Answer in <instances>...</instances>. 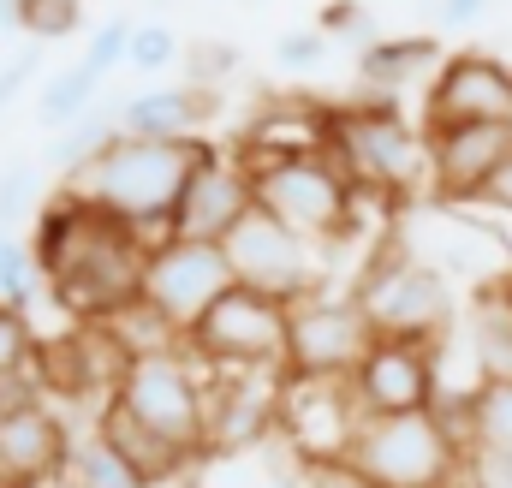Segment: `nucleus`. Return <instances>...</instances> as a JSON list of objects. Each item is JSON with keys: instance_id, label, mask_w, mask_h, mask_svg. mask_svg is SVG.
Instances as JSON below:
<instances>
[{"instance_id": "obj_39", "label": "nucleus", "mask_w": 512, "mask_h": 488, "mask_svg": "<svg viewBox=\"0 0 512 488\" xmlns=\"http://www.w3.org/2000/svg\"><path fill=\"white\" fill-rule=\"evenodd\" d=\"M483 6H489V0H441V24H447V30H465V24L483 18Z\"/></svg>"}, {"instance_id": "obj_38", "label": "nucleus", "mask_w": 512, "mask_h": 488, "mask_svg": "<svg viewBox=\"0 0 512 488\" xmlns=\"http://www.w3.org/2000/svg\"><path fill=\"white\" fill-rule=\"evenodd\" d=\"M191 72H197V78L239 72V48H227V42H203V48H191Z\"/></svg>"}, {"instance_id": "obj_11", "label": "nucleus", "mask_w": 512, "mask_h": 488, "mask_svg": "<svg viewBox=\"0 0 512 488\" xmlns=\"http://www.w3.org/2000/svg\"><path fill=\"white\" fill-rule=\"evenodd\" d=\"M441 346L447 340H399V334H376L370 352L358 358L352 399L364 417H399V411H429L441 399Z\"/></svg>"}, {"instance_id": "obj_6", "label": "nucleus", "mask_w": 512, "mask_h": 488, "mask_svg": "<svg viewBox=\"0 0 512 488\" xmlns=\"http://www.w3.org/2000/svg\"><path fill=\"white\" fill-rule=\"evenodd\" d=\"M149 244L137 227L114 221V215H90L78 250L66 256V268L48 280V298L72 316V322H108L114 310H126L131 298L143 292V262H149Z\"/></svg>"}, {"instance_id": "obj_15", "label": "nucleus", "mask_w": 512, "mask_h": 488, "mask_svg": "<svg viewBox=\"0 0 512 488\" xmlns=\"http://www.w3.org/2000/svg\"><path fill=\"white\" fill-rule=\"evenodd\" d=\"M251 203H256L251 167L239 161V149H221V143L197 137V161H191V173H185V191H179V203H173L167 233H173V239L221 244Z\"/></svg>"}, {"instance_id": "obj_3", "label": "nucleus", "mask_w": 512, "mask_h": 488, "mask_svg": "<svg viewBox=\"0 0 512 488\" xmlns=\"http://www.w3.org/2000/svg\"><path fill=\"white\" fill-rule=\"evenodd\" d=\"M245 161V155H239ZM251 167V191L256 203L292 227L298 239L310 244H346L358 227V209H364V191L346 179V167L328 155V149H310V155H274V161H245Z\"/></svg>"}, {"instance_id": "obj_25", "label": "nucleus", "mask_w": 512, "mask_h": 488, "mask_svg": "<svg viewBox=\"0 0 512 488\" xmlns=\"http://www.w3.org/2000/svg\"><path fill=\"white\" fill-rule=\"evenodd\" d=\"M471 453L512 459V381H477L471 387Z\"/></svg>"}, {"instance_id": "obj_19", "label": "nucleus", "mask_w": 512, "mask_h": 488, "mask_svg": "<svg viewBox=\"0 0 512 488\" xmlns=\"http://www.w3.org/2000/svg\"><path fill=\"white\" fill-rule=\"evenodd\" d=\"M114 108H120V137H149V143H191V137H203V125L215 114L209 90H197V84L120 96Z\"/></svg>"}, {"instance_id": "obj_18", "label": "nucleus", "mask_w": 512, "mask_h": 488, "mask_svg": "<svg viewBox=\"0 0 512 488\" xmlns=\"http://www.w3.org/2000/svg\"><path fill=\"white\" fill-rule=\"evenodd\" d=\"M72 417L54 399L0 411V488H48L66 477Z\"/></svg>"}, {"instance_id": "obj_4", "label": "nucleus", "mask_w": 512, "mask_h": 488, "mask_svg": "<svg viewBox=\"0 0 512 488\" xmlns=\"http://www.w3.org/2000/svg\"><path fill=\"white\" fill-rule=\"evenodd\" d=\"M209 387L215 369L203 364L191 346H167V352H143L126 358L114 405H126L137 423H149L161 441L185 447L191 459H203V435H209Z\"/></svg>"}, {"instance_id": "obj_34", "label": "nucleus", "mask_w": 512, "mask_h": 488, "mask_svg": "<svg viewBox=\"0 0 512 488\" xmlns=\"http://www.w3.org/2000/svg\"><path fill=\"white\" fill-rule=\"evenodd\" d=\"M322 54H328V36H322L316 24L286 30V36L274 42V66H280V72H316V66H322Z\"/></svg>"}, {"instance_id": "obj_1", "label": "nucleus", "mask_w": 512, "mask_h": 488, "mask_svg": "<svg viewBox=\"0 0 512 488\" xmlns=\"http://www.w3.org/2000/svg\"><path fill=\"white\" fill-rule=\"evenodd\" d=\"M197 161V137L191 143H149V137H114L108 149H96L84 167L66 173V191L96 203L102 215L137 227L143 239H167L173 203L185 191V173Z\"/></svg>"}, {"instance_id": "obj_31", "label": "nucleus", "mask_w": 512, "mask_h": 488, "mask_svg": "<svg viewBox=\"0 0 512 488\" xmlns=\"http://www.w3.org/2000/svg\"><path fill=\"white\" fill-rule=\"evenodd\" d=\"M36 352H42V340H36V328H30V310L0 304V375L30 369L36 364Z\"/></svg>"}, {"instance_id": "obj_20", "label": "nucleus", "mask_w": 512, "mask_h": 488, "mask_svg": "<svg viewBox=\"0 0 512 488\" xmlns=\"http://www.w3.org/2000/svg\"><path fill=\"white\" fill-rule=\"evenodd\" d=\"M96 429L114 441V453L126 459L131 471H137V483L143 488H161V483H173V477H185L197 459L185 453V447H173V441H161L149 423H137L126 405H102V417H96Z\"/></svg>"}, {"instance_id": "obj_30", "label": "nucleus", "mask_w": 512, "mask_h": 488, "mask_svg": "<svg viewBox=\"0 0 512 488\" xmlns=\"http://www.w3.org/2000/svg\"><path fill=\"white\" fill-rule=\"evenodd\" d=\"M173 60H185V48H179V30H173V24H161V18L131 24V48H126V66H131V72L155 78V72H167Z\"/></svg>"}, {"instance_id": "obj_40", "label": "nucleus", "mask_w": 512, "mask_h": 488, "mask_svg": "<svg viewBox=\"0 0 512 488\" xmlns=\"http://www.w3.org/2000/svg\"><path fill=\"white\" fill-rule=\"evenodd\" d=\"M30 84V60H12V66H0V114L12 108V96Z\"/></svg>"}, {"instance_id": "obj_22", "label": "nucleus", "mask_w": 512, "mask_h": 488, "mask_svg": "<svg viewBox=\"0 0 512 488\" xmlns=\"http://www.w3.org/2000/svg\"><path fill=\"white\" fill-rule=\"evenodd\" d=\"M471 352L483 381H512V286H489L471 304Z\"/></svg>"}, {"instance_id": "obj_37", "label": "nucleus", "mask_w": 512, "mask_h": 488, "mask_svg": "<svg viewBox=\"0 0 512 488\" xmlns=\"http://www.w3.org/2000/svg\"><path fill=\"white\" fill-rule=\"evenodd\" d=\"M465 209H489V215H507V221H512V155L489 173V185H483Z\"/></svg>"}, {"instance_id": "obj_10", "label": "nucleus", "mask_w": 512, "mask_h": 488, "mask_svg": "<svg viewBox=\"0 0 512 488\" xmlns=\"http://www.w3.org/2000/svg\"><path fill=\"white\" fill-rule=\"evenodd\" d=\"M185 346L209 369H286V304L251 286H227L185 334Z\"/></svg>"}, {"instance_id": "obj_23", "label": "nucleus", "mask_w": 512, "mask_h": 488, "mask_svg": "<svg viewBox=\"0 0 512 488\" xmlns=\"http://www.w3.org/2000/svg\"><path fill=\"white\" fill-rule=\"evenodd\" d=\"M60 483L66 488H143L137 471L114 453V441L96 429V417H90V429L72 423V453H66V477Z\"/></svg>"}, {"instance_id": "obj_36", "label": "nucleus", "mask_w": 512, "mask_h": 488, "mask_svg": "<svg viewBox=\"0 0 512 488\" xmlns=\"http://www.w3.org/2000/svg\"><path fill=\"white\" fill-rule=\"evenodd\" d=\"M298 488H376L352 459H340V465H304L298 471Z\"/></svg>"}, {"instance_id": "obj_35", "label": "nucleus", "mask_w": 512, "mask_h": 488, "mask_svg": "<svg viewBox=\"0 0 512 488\" xmlns=\"http://www.w3.org/2000/svg\"><path fill=\"white\" fill-rule=\"evenodd\" d=\"M316 30L334 42V36H358V42H376L370 36V18H364V6L358 0H328L322 6V18H316Z\"/></svg>"}, {"instance_id": "obj_5", "label": "nucleus", "mask_w": 512, "mask_h": 488, "mask_svg": "<svg viewBox=\"0 0 512 488\" xmlns=\"http://www.w3.org/2000/svg\"><path fill=\"white\" fill-rule=\"evenodd\" d=\"M352 465L376 488H459L471 483V453L453 441V429L429 411L364 417L352 441Z\"/></svg>"}, {"instance_id": "obj_12", "label": "nucleus", "mask_w": 512, "mask_h": 488, "mask_svg": "<svg viewBox=\"0 0 512 488\" xmlns=\"http://www.w3.org/2000/svg\"><path fill=\"white\" fill-rule=\"evenodd\" d=\"M227 286H239V280H233V262H227L221 244L173 239V233L149 244V262H143V298H149L179 334H191V328L203 322V310H209Z\"/></svg>"}, {"instance_id": "obj_8", "label": "nucleus", "mask_w": 512, "mask_h": 488, "mask_svg": "<svg viewBox=\"0 0 512 488\" xmlns=\"http://www.w3.org/2000/svg\"><path fill=\"white\" fill-rule=\"evenodd\" d=\"M227 262H233V280L251 286V292H268L280 304H298L310 292L328 286V244H310L298 239L292 227H280L262 203H251L233 233L221 239Z\"/></svg>"}, {"instance_id": "obj_33", "label": "nucleus", "mask_w": 512, "mask_h": 488, "mask_svg": "<svg viewBox=\"0 0 512 488\" xmlns=\"http://www.w3.org/2000/svg\"><path fill=\"white\" fill-rule=\"evenodd\" d=\"M126 48H131V18H102V24L90 30V48H84V66L108 78L114 66H126Z\"/></svg>"}, {"instance_id": "obj_21", "label": "nucleus", "mask_w": 512, "mask_h": 488, "mask_svg": "<svg viewBox=\"0 0 512 488\" xmlns=\"http://www.w3.org/2000/svg\"><path fill=\"white\" fill-rule=\"evenodd\" d=\"M441 60L447 54H441L435 36H376V42L358 48V84L376 90V96H399L417 78H435Z\"/></svg>"}, {"instance_id": "obj_2", "label": "nucleus", "mask_w": 512, "mask_h": 488, "mask_svg": "<svg viewBox=\"0 0 512 488\" xmlns=\"http://www.w3.org/2000/svg\"><path fill=\"white\" fill-rule=\"evenodd\" d=\"M328 155L346 167V179L364 197L411 203L417 191H429V137H423V125L405 120V108L393 96L334 102L328 108Z\"/></svg>"}, {"instance_id": "obj_16", "label": "nucleus", "mask_w": 512, "mask_h": 488, "mask_svg": "<svg viewBox=\"0 0 512 488\" xmlns=\"http://www.w3.org/2000/svg\"><path fill=\"white\" fill-rule=\"evenodd\" d=\"M471 120H501L512 125V66L501 54L465 48L447 54L429 78L423 96V131L429 125H471Z\"/></svg>"}, {"instance_id": "obj_7", "label": "nucleus", "mask_w": 512, "mask_h": 488, "mask_svg": "<svg viewBox=\"0 0 512 488\" xmlns=\"http://www.w3.org/2000/svg\"><path fill=\"white\" fill-rule=\"evenodd\" d=\"M358 304L370 316L376 334L399 340H447L453 334V274H441L435 262H423L411 244H387L382 256L358 274Z\"/></svg>"}, {"instance_id": "obj_17", "label": "nucleus", "mask_w": 512, "mask_h": 488, "mask_svg": "<svg viewBox=\"0 0 512 488\" xmlns=\"http://www.w3.org/2000/svg\"><path fill=\"white\" fill-rule=\"evenodd\" d=\"M429 197L465 209L489 173L512 155V125L501 120H471V125H429Z\"/></svg>"}, {"instance_id": "obj_26", "label": "nucleus", "mask_w": 512, "mask_h": 488, "mask_svg": "<svg viewBox=\"0 0 512 488\" xmlns=\"http://www.w3.org/2000/svg\"><path fill=\"white\" fill-rule=\"evenodd\" d=\"M102 328L120 340V352H126V358H143V352H167V346H185V334H179V328H173V322H167V316H161V310L143 298V292L131 298L126 310H114Z\"/></svg>"}, {"instance_id": "obj_28", "label": "nucleus", "mask_w": 512, "mask_h": 488, "mask_svg": "<svg viewBox=\"0 0 512 488\" xmlns=\"http://www.w3.org/2000/svg\"><path fill=\"white\" fill-rule=\"evenodd\" d=\"M114 137H120V108H90L78 125L60 131V143H54V167L72 173V167H84L96 149H108Z\"/></svg>"}, {"instance_id": "obj_32", "label": "nucleus", "mask_w": 512, "mask_h": 488, "mask_svg": "<svg viewBox=\"0 0 512 488\" xmlns=\"http://www.w3.org/2000/svg\"><path fill=\"white\" fill-rule=\"evenodd\" d=\"M36 197H42V173H36V161H6V167H0V227H12Z\"/></svg>"}, {"instance_id": "obj_13", "label": "nucleus", "mask_w": 512, "mask_h": 488, "mask_svg": "<svg viewBox=\"0 0 512 488\" xmlns=\"http://www.w3.org/2000/svg\"><path fill=\"white\" fill-rule=\"evenodd\" d=\"M364 429V411L352 399V381H310L286 375L280 393V441L298 465H340L352 459V441Z\"/></svg>"}, {"instance_id": "obj_14", "label": "nucleus", "mask_w": 512, "mask_h": 488, "mask_svg": "<svg viewBox=\"0 0 512 488\" xmlns=\"http://www.w3.org/2000/svg\"><path fill=\"white\" fill-rule=\"evenodd\" d=\"M280 393H286V369H215L209 387V435L203 453L209 459H233V453H262L280 435Z\"/></svg>"}, {"instance_id": "obj_27", "label": "nucleus", "mask_w": 512, "mask_h": 488, "mask_svg": "<svg viewBox=\"0 0 512 488\" xmlns=\"http://www.w3.org/2000/svg\"><path fill=\"white\" fill-rule=\"evenodd\" d=\"M0 24H18L30 42H66L84 30V0H0Z\"/></svg>"}, {"instance_id": "obj_29", "label": "nucleus", "mask_w": 512, "mask_h": 488, "mask_svg": "<svg viewBox=\"0 0 512 488\" xmlns=\"http://www.w3.org/2000/svg\"><path fill=\"white\" fill-rule=\"evenodd\" d=\"M42 286H48V280H42L36 256H30V244L12 239V227H0V304H18V310H30Z\"/></svg>"}, {"instance_id": "obj_24", "label": "nucleus", "mask_w": 512, "mask_h": 488, "mask_svg": "<svg viewBox=\"0 0 512 488\" xmlns=\"http://www.w3.org/2000/svg\"><path fill=\"white\" fill-rule=\"evenodd\" d=\"M96 102H102V72H90V66L78 60V66H66V72H54V78L42 84V96H36V125L66 131V125L84 120Z\"/></svg>"}, {"instance_id": "obj_9", "label": "nucleus", "mask_w": 512, "mask_h": 488, "mask_svg": "<svg viewBox=\"0 0 512 488\" xmlns=\"http://www.w3.org/2000/svg\"><path fill=\"white\" fill-rule=\"evenodd\" d=\"M376 328L358 304V292H310L298 304H286V375H310V381H346L358 358L370 352Z\"/></svg>"}]
</instances>
